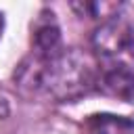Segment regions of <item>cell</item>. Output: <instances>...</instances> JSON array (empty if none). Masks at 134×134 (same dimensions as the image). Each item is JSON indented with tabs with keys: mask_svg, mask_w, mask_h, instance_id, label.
<instances>
[{
	"mask_svg": "<svg viewBox=\"0 0 134 134\" xmlns=\"http://www.w3.org/2000/svg\"><path fill=\"white\" fill-rule=\"evenodd\" d=\"M96 84V69L80 48L63 50L54 61L46 63L42 90L59 100H75L88 94Z\"/></svg>",
	"mask_w": 134,
	"mask_h": 134,
	"instance_id": "obj_1",
	"label": "cell"
},
{
	"mask_svg": "<svg viewBox=\"0 0 134 134\" xmlns=\"http://www.w3.org/2000/svg\"><path fill=\"white\" fill-rule=\"evenodd\" d=\"M96 90L117 100H132L134 98V71L115 59H107L96 69Z\"/></svg>",
	"mask_w": 134,
	"mask_h": 134,
	"instance_id": "obj_2",
	"label": "cell"
},
{
	"mask_svg": "<svg viewBox=\"0 0 134 134\" xmlns=\"http://www.w3.org/2000/svg\"><path fill=\"white\" fill-rule=\"evenodd\" d=\"M128 40H130V23L124 21L121 17H113L96 27V31L92 34V48L103 61H107L124 52L128 48Z\"/></svg>",
	"mask_w": 134,
	"mask_h": 134,
	"instance_id": "obj_3",
	"label": "cell"
},
{
	"mask_svg": "<svg viewBox=\"0 0 134 134\" xmlns=\"http://www.w3.org/2000/svg\"><path fill=\"white\" fill-rule=\"evenodd\" d=\"M31 44H34V57H38L44 63L54 61L65 50L63 40H61V29L52 19H44L36 23Z\"/></svg>",
	"mask_w": 134,
	"mask_h": 134,
	"instance_id": "obj_4",
	"label": "cell"
},
{
	"mask_svg": "<svg viewBox=\"0 0 134 134\" xmlns=\"http://www.w3.org/2000/svg\"><path fill=\"white\" fill-rule=\"evenodd\" d=\"M86 134H134V121L124 115L94 113L84 124Z\"/></svg>",
	"mask_w": 134,
	"mask_h": 134,
	"instance_id": "obj_5",
	"label": "cell"
},
{
	"mask_svg": "<svg viewBox=\"0 0 134 134\" xmlns=\"http://www.w3.org/2000/svg\"><path fill=\"white\" fill-rule=\"evenodd\" d=\"M82 17H94V19H113L117 17L115 13L119 10V4L115 2H82V4H71Z\"/></svg>",
	"mask_w": 134,
	"mask_h": 134,
	"instance_id": "obj_6",
	"label": "cell"
},
{
	"mask_svg": "<svg viewBox=\"0 0 134 134\" xmlns=\"http://www.w3.org/2000/svg\"><path fill=\"white\" fill-rule=\"evenodd\" d=\"M128 52H130V57L134 59V23H130V40H128V48H126Z\"/></svg>",
	"mask_w": 134,
	"mask_h": 134,
	"instance_id": "obj_7",
	"label": "cell"
}]
</instances>
